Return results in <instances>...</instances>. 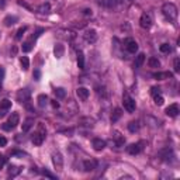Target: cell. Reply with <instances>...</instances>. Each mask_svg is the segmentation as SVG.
<instances>
[{"mask_svg":"<svg viewBox=\"0 0 180 180\" xmlns=\"http://www.w3.org/2000/svg\"><path fill=\"white\" fill-rule=\"evenodd\" d=\"M44 139H45V137H42V135L40 134V132H34L33 137H31V141H33V143L35 145V147H40V145H42Z\"/></svg>","mask_w":180,"mask_h":180,"instance_id":"16","label":"cell"},{"mask_svg":"<svg viewBox=\"0 0 180 180\" xmlns=\"http://www.w3.org/2000/svg\"><path fill=\"white\" fill-rule=\"evenodd\" d=\"M31 97V93L28 89H20L17 92V101L19 103H28Z\"/></svg>","mask_w":180,"mask_h":180,"instance_id":"4","label":"cell"},{"mask_svg":"<svg viewBox=\"0 0 180 180\" xmlns=\"http://www.w3.org/2000/svg\"><path fill=\"white\" fill-rule=\"evenodd\" d=\"M37 132H40L42 137H46V128H45V125H44L42 122H40V124L37 125Z\"/></svg>","mask_w":180,"mask_h":180,"instance_id":"33","label":"cell"},{"mask_svg":"<svg viewBox=\"0 0 180 180\" xmlns=\"http://www.w3.org/2000/svg\"><path fill=\"white\" fill-rule=\"evenodd\" d=\"M83 14H85V15H92V10H89V9L83 10Z\"/></svg>","mask_w":180,"mask_h":180,"instance_id":"49","label":"cell"},{"mask_svg":"<svg viewBox=\"0 0 180 180\" xmlns=\"http://www.w3.org/2000/svg\"><path fill=\"white\" fill-rule=\"evenodd\" d=\"M122 103H124V108L128 111V113H134L135 111V101H134V99L130 97L128 94H124Z\"/></svg>","mask_w":180,"mask_h":180,"instance_id":"3","label":"cell"},{"mask_svg":"<svg viewBox=\"0 0 180 180\" xmlns=\"http://www.w3.org/2000/svg\"><path fill=\"white\" fill-rule=\"evenodd\" d=\"M34 125V118H27L23 122V132H28Z\"/></svg>","mask_w":180,"mask_h":180,"instance_id":"21","label":"cell"},{"mask_svg":"<svg viewBox=\"0 0 180 180\" xmlns=\"http://www.w3.org/2000/svg\"><path fill=\"white\" fill-rule=\"evenodd\" d=\"M54 92H55V96H56L58 99H64L65 96H66V92H65V89H62V87L55 89Z\"/></svg>","mask_w":180,"mask_h":180,"instance_id":"32","label":"cell"},{"mask_svg":"<svg viewBox=\"0 0 180 180\" xmlns=\"http://www.w3.org/2000/svg\"><path fill=\"white\" fill-rule=\"evenodd\" d=\"M11 108V101L7 100V99H4V100L0 101V110H10Z\"/></svg>","mask_w":180,"mask_h":180,"instance_id":"26","label":"cell"},{"mask_svg":"<svg viewBox=\"0 0 180 180\" xmlns=\"http://www.w3.org/2000/svg\"><path fill=\"white\" fill-rule=\"evenodd\" d=\"M162 13L169 21H173L177 19V7L173 3H165L162 6Z\"/></svg>","mask_w":180,"mask_h":180,"instance_id":"1","label":"cell"},{"mask_svg":"<svg viewBox=\"0 0 180 180\" xmlns=\"http://www.w3.org/2000/svg\"><path fill=\"white\" fill-rule=\"evenodd\" d=\"M4 163H6V158H3V156H0V169L4 166Z\"/></svg>","mask_w":180,"mask_h":180,"instance_id":"47","label":"cell"},{"mask_svg":"<svg viewBox=\"0 0 180 180\" xmlns=\"http://www.w3.org/2000/svg\"><path fill=\"white\" fill-rule=\"evenodd\" d=\"M52 163H54L56 170H62V168H64V158H62L61 152L52 153Z\"/></svg>","mask_w":180,"mask_h":180,"instance_id":"6","label":"cell"},{"mask_svg":"<svg viewBox=\"0 0 180 180\" xmlns=\"http://www.w3.org/2000/svg\"><path fill=\"white\" fill-rule=\"evenodd\" d=\"M7 145V139L4 137H0V147H6Z\"/></svg>","mask_w":180,"mask_h":180,"instance_id":"41","label":"cell"},{"mask_svg":"<svg viewBox=\"0 0 180 180\" xmlns=\"http://www.w3.org/2000/svg\"><path fill=\"white\" fill-rule=\"evenodd\" d=\"M20 65H21L23 70H27L28 68H30V61H28L27 56H21V58H20Z\"/></svg>","mask_w":180,"mask_h":180,"instance_id":"29","label":"cell"},{"mask_svg":"<svg viewBox=\"0 0 180 180\" xmlns=\"http://www.w3.org/2000/svg\"><path fill=\"white\" fill-rule=\"evenodd\" d=\"M145 62V54H138L137 59H135V68H141Z\"/></svg>","mask_w":180,"mask_h":180,"instance_id":"27","label":"cell"},{"mask_svg":"<svg viewBox=\"0 0 180 180\" xmlns=\"http://www.w3.org/2000/svg\"><path fill=\"white\" fill-rule=\"evenodd\" d=\"M165 113H166V116H169V117H177V114L180 113L179 106H177L176 103H174V104H170V106H169L168 108L165 110Z\"/></svg>","mask_w":180,"mask_h":180,"instance_id":"13","label":"cell"},{"mask_svg":"<svg viewBox=\"0 0 180 180\" xmlns=\"http://www.w3.org/2000/svg\"><path fill=\"white\" fill-rule=\"evenodd\" d=\"M151 93H152V96L155 97V96L160 94V87H158V86H153L152 89H151Z\"/></svg>","mask_w":180,"mask_h":180,"instance_id":"39","label":"cell"},{"mask_svg":"<svg viewBox=\"0 0 180 180\" xmlns=\"http://www.w3.org/2000/svg\"><path fill=\"white\" fill-rule=\"evenodd\" d=\"M9 125L11 127V128H14V127H17L19 125V122H20V116H19V113H11V116L9 117Z\"/></svg>","mask_w":180,"mask_h":180,"instance_id":"18","label":"cell"},{"mask_svg":"<svg viewBox=\"0 0 180 180\" xmlns=\"http://www.w3.org/2000/svg\"><path fill=\"white\" fill-rule=\"evenodd\" d=\"M128 130L130 132H137L139 130V121H131L128 124Z\"/></svg>","mask_w":180,"mask_h":180,"instance_id":"28","label":"cell"},{"mask_svg":"<svg viewBox=\"0 0 180 180\" xmlns=\"http://www.w3.org/2000/svg\"><path fill=\"white\" fill-rule=\"evenodd\" d=\"M153 99H155V104H156V106H162V104L165 103V99L162 97V94L155 96V97H153Z\"/></svg>","mask_w":180,"mask_h":180,"instance_id":"37","label":"cell"},{"mask_svg":"<svg viewBox=\"0 0 180 180\" xmlns=\"http://www.w3.org/2000/svg\"><path fill=\"white\" fill-rule=\"evenodd\" d=\"M83 38H85L86 42L94 44L96 41H97V33H96V30H93V28H89V30L85 31V34H83Z\"/></svg>","mask_w":180,"mask_h":180,"instance_id":"5","label":"cell"},{"mask_svg":"<svg viewBox=\"0 0 180 180\" xmlns=\"http://www.w3.org/2000/svg\"><path fill=\"white\" fill-rule=\"evenodd\" d=\"M3 23L6 27H11V25H14L15 23H17V17H15V15H7Z\"/></svg>","mask_w":180,"mask_h":180,"instance_id":"23","label":"cell"},{"mask_svg":"<svg viewBox=\"0 0 180 180\" xmlns=\"http://www.w3.org/2000/svg\"><path fill=\"white\" fill-rule=\"evenodd\" d=\"M76 94H77V97L80 99V100H87L89 99V94H90V92H89V89H86V87H77L76 89Z\"/></svg>","mask_w":180,"mask_h":180,"instance_id":"15","label":"cell"},{"mask_svg":"<svg viewBox=\"0 0 180 180\" xmlns=\"http://www.w3.org/2000/svg\"><path fill=\"white\" fill-rule=\"evenodd\" d=\"M37 101H38V106H40L41 108H44V107L48 104L49 99H48V96H46V94H40V96H38V99H37Z\"/></svg>","mask_w":180,"mask_h":180,"instance_id":"22","label":"cell"},{"mask_svg":"<svg viewBox=\"0 0 180 180\" xmlns=\"http://www.w3.org/2000/svg\"><path fill=\"white\" fill-rule=\"evenodd\" d=\"M97 4L104 9H116L118 0H97Z\"/></svg>","mask_w":180,"mask_h":180,"instance_id":"9","label":"cell"},{"mask_svg":"<svg viewBox=\"0 0 180 180\" xmlns=\"http://www.w3.org/2000/svg\"><path fill=\"white\" fill-rule=\"evenodd\" d=\"M139 24H141V27H142V28H145V30H149V28L152 27V17H151V14H148V13H143V14L141 15Z\"/></svg>","mask_w":180,"mask_h":180,"instance_id":"7","label":"cell"},{"mask_svg":"<svg viewBox=\"0 0 180 180\" xmlns=\"http://www.w3.org/2000/svg\"><path fill=\"white\" fill-rule=\"evenodd\" d=\"M92 143H93L94 151H97V152H100V151H103L104 148H106V141L101 139V138H94Z\"/></svg>","mask_w":180,"mask_h":180,"instance_id":"14","label":"cell"},{"mask_svg":"<svg viewBox=\"0 0 180 180\" xmlns=\"http://www.w3.org/2000/svg\"><path fill=\"white\" fill-rule=\"evenodd\" d=\"M143 145H145L143 141L137 142V143H131V145L127 147V152H128L130 155H138V153H141L143 151Z\"/></svg>","mask_w":180,"mask_h":180,"instance_id":"2","label":"cell"},{"mask_svg":"<svg viewBox=\"0 0 180 180\" xmlns=\"http://www.w3.org/2000/svg\"><path fill=\"white\" fill-rule=\"evenodd\" d=\"M34 77H35L37 80H40V77H41V72H40V70H35V72H34Z\"/></svg>","mask_w":180,"mask_h":180,"instance_id":"46","label":"cell"},{"mask_svg":"<svg viewBox=\"0 0 180 180\" xmlns=\"http://www.w3.org/2000/svg\"><path fill=\"white\" fill-rule=\"evenodd\" d=\"M173 68H174V72H176V73H179V72H180V59H179V58L174 59Z\"/></svg>","mask_w":180,"mask_h":180,"instance_id":"38","label":"cell"},{"mask_svg":"<svg viewBox=\"0 0 180 180\" xmlns=\"http://www.w3.org/2000/svg\"><path fill=\"white\" fill-rule=\"evenodd\" d=\"M96 168H97V162L94 159H87V160L83 162V169L86 172H93Z\"/></svg>","mask_w":180,"mask_h":180,"instance_id":"12","label":"cell"},{"mask_svg":"<svg viewBox=\"0 0 180 180\" xmlns=\"http://www.w3.org/2000/svg\"><path fill=\"white\" fill-rule=\"evenodd\" d=\"M41 173H42V174H44V176H45V177H49V179H54V180H55V179H56V176H55V174H52V173H51V172L45 170V169H44V170H42V172H41Z\"/></svg>","mask_w":180,"mask_h":180,"instance_id":"40","label":"cell"},{"mask_svg":"<svg viewBox=\"0 0 180 180\" xmlns=\"http://www.w3.org/2000/svg\"><path fill=\"white\" fill-rule=\"evenodd\" d=\"M19 4H20V6H24V7H25V9L31 10V7H30V6H28V4H27V3H24V2H21V0H19Z\"/></svg>","mask_w":180,"mask_h":180,"instance_id":"48","label":"cell"},{"mask_svg":"<svg viewBox=\"0 0 180 180\" xmlns=\"http://www.w3.org/2000/svg\"><path fill=\"white\" fill-rule=\"evenodd\" d=\"M20 173H21V168H20V166L10 165L9 169H7V174H9V177H15V176H19Z\"/></svg>","mask_w":180,"mask_h":180,"instance_id":"17","label":"cell"},{"mask_svg":"<svg viewBox=\"0 0 180 180\" xmlns=\"http://www.w3.org/2000/svg\"><path fill=\"white\" fill-rule=\"evenodd\" d=\"M148 64H149V66H151V68H159V66H160V62H159V59H158V58H155V56L149 58Z\"/></svg>","mask_w":180,"mask_h":180,"instance_id":"31","label":"cell"},{"mask_svg":"<svg viewBox=\"0 0 180 180\" xmlns=\"http://www.w3.org/2000/svg\"><path fill=\"white\" fill-rule=\"evenodd\" d=\"M159 49H160V52H163V54H169V52L172 51V46L169 45V44H162Z\"/></svg>","mask_w":180,"mask_h":180,"instance_id":"36","label":"cell"},{"mask_svg":"<svg viewBox=\"0 0 180 180\" xmlns=\"http://www.w3.org/2000/svg\"><path fill=\"white\" fill-rule=\"evenodd\" d=\"M25 31H27V27H25V25H24V27H21V28H19V31H17V35H15V40H21V38H23V35H24V34H25Z\"/></svg>","mask_w":180,"mask_h":180,"instance_id":"35","label":"cell"},{"mask_svg":"<svg viewBox=\"0 0 180 180\" xmlns=\"http://www.w3.org/2000/svg\"><path fill=\"white\" fill-rule=\"evenodd\" d=\"M58 35L61 38H64V40H66V41H72L75 37H76V34H75L73 31H70V30H59Z\"/></svg>","mask_w":180,"mask_h":180,"instance_id":"11","label":"cell"},{"mask_svg":"<svg viewBox=\"0 0 180 180\" xmlns=\"http://www.w3.org/2000/svg\"><path fill=\"white\" fill-rule=\"evenodd\" d=\"M3 79H4V68H0V85H2Z\"/></svg>","mask_w":180,"mask_h":180,"instance_id":"42","label":"cell"},{"mask_svg":"<svg viewBox=\"0 0 180 180\" xmlns=\"http://www.w3.org/2000/svg\"><path fill=\"white\" fill-rule=\"evenodd\" d=\"M2 128H3L4 131H10V130H11V127L9 125V122H4V124L2 125Z\"/></svg>","mask_w":180,"mask_h":180,"instance_id":"43","label":"cell"},{"mask_svg":"<svg viewBox=\"0 0 180 180\" xmlns=\"http://www.w3.org/2000/svg\"><path fill=\"white\" fill-rule=\"evenodd\" d=\"M38 13H41V14H49V13H51V6H49V3L41 4V6L38 7Z\"/></svg>","mask_w":180,"mask_h":180,"instance_id":"24","label":"cell"},{"mask_svg":"<svg viewBox=\"0 0 180 180\" xmlns=\"http://www.w3.org/2000/svg\"><path fill=\"white\" fill-rule=\"evenodd\" d=\"M77 66L79 69H85V55H83V52H77Z\"/></svg>","mask_w":180,"mask_h":180,"instance_id":"25","label":"cell"},{"mask_svg":"<svg viewBox=\"0 0 180 180\" xmlns=\"http://www.w3.org/2000/svg\"><path fill=\"white\" fill-rule=\"evenodd\" d=\"M111 142L114 143V147L120 148V147H122V145L125 143V138H124V135H121L118 131H114L113 132V139H111Z\"/></svg>","mask_w":180,"mask_h":180,"instance_id":"8","label":"cell"},{"mask_svg":"<svg viewBox=\"0 0 180 180\" xmlns=\"http://www.w3.org/2000/svg\"><path fill=\"white\" fill-rule=\"evenodd\" d=\"M65 54V46L62 45V44H55V46H54V55H55V58H62Z\"/></svg>","mask_w":180,"mask_h":180,"instance_id":"19","label":"cell"},{"mask_svg":"<svg viewBox=\"0 0 180 180\" xmlns=\"http://www.w3.org/2000/svg\"><path fill=\"white\" fill-rule=\"evenodd\" d=\"M11 155H19V156H24V152H20V151H11Z\"/></svg>","mask_w":180,"mask_h":180,"instance_id":"45","label":"cell"},{"mask_svg":"<svg viewBox=\"0 0 180 180\" xmlns=\"http://www.w3.org/2000/svg\"><path fill=\"white\" fill-rule=\"evenodd\" d=\"M121 116H122V111L120 110V108H116V110H114V113L111 114V122L118 121L120 117H121Z\"/></svg>","mask_w":180,"mask_h":180,"instance_id":"30","label":"cell"},{"mask_svg":"<svg viewBox=\"0 0 180 180\" xmlns=\"http://www.w3.org/2000/svg\"><path fill=\"white\" fill-rule=\"evenodd\" d=\"M153 77L156 80H165V79H170L172 73H169V72H156V73H153Z\"/></svg>","mask_w":180,"mask_h":180,"instance_id":"20","label":"cell"},{"mask_svg":"<svg viewBox=\"0 0 180 180\" xmlns=\"http://www.w3.org/2000/svg\"><path fill=\"white\" fill-rule=\"evenodd\" d=\"M51 104H52V107H54L55 110H56V108H59V103H58L56 100H52V101H51Z\"/></svg>","mask_w":180,"mask_h":180,"instance_id":"44","label":"cell"},{"mask_svg":"<svg viewBox=\"0 0 180 180\" xmlns=\"http://www.w3.org/2000/svg\"><path fill=\"white\" fill-rule=\"evenodd\" d=\"M125 48L130 54H135L138 51V44L137 41H134L132 38H128V40H125Z\"/></svg>","mask_w":180,"mask_h":180,"instance_id":"10","label":"cell"},{"mask_svg":"<svg viewBox=\"0 0 180 180\" xmlns=\"http://www.w3.org/2000/svg\"><path fill=\"white\" fill-rule=\"evenodd\" d=\"M23 52H30L31 49H33V41H27V42H24L23 44Z\"/></svg>","mask_w":180,"mask_h":180,"instance_id":"34","label":"cell"}]
</instances>
